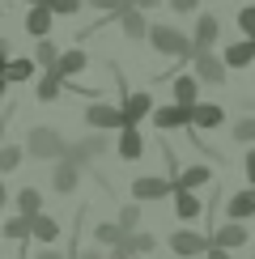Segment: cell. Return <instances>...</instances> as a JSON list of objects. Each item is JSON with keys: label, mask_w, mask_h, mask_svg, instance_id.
I'll return each instance as SVG.
<instances>
[{"label": "cell", "mask_w": 255, "mask_h": 259, "mask_svg": "<svg viewBox=\"0 0 255 259\" xmlns=\"http://www.w3.org/2000/svg\"><path fill=\"white\" fill-rule=\"evenodd\" d=\"M85 123H90L94 132L123 127V123H128V111H123V106H106V102H90V106H85Z\"/></svg>", "instance_id": "cell-4"}, {"label": "cell", "mask_w": 255, "mask_h": 259, "mask_svg": "<svg viewBox=\"0 0 255 259\" xmlns=\"http://www.w3.org/2000/svg\"><path fill=\"white\" fill-rule=\"evenodd\" d=\"M238 30H242L247 38H255V5H247V9L238 13Z\"/></svg>", "instance_id": "cell-34"}, {"label": "cell", "mask_w": 255, "mask_h": 259, "mask_svg": "<svg viewBox=\"0 0 255 259\" xmlns=\"http://www.w3.org/2000/svg\"><path fill=\"white\" fill-rule=\"evenodd\" d=\"M153 123L162 127V132L187 127V123H191V106H183V102H175V106H157V111H153Z\"/></svg>", "instance_id": "cell-9"}, {"label": "cell", "mask_w": 255, "mask_h": 259, "mask_svg": "<svg viewBox=\"0 0 255 259\" xmlns=\"http://www.w3.org/2000/svg\"><path fill=\"white\" fill-rule=\"evenodd\" d=\"M85 64H90V56H85L81 47H72V51H60V60H56V68H60L64 77L72 81V77H77V72L85 68Z\"/></svg>", "instance_id": "cell-21"}, {"label": "cell", "mask_w": 255, "mask_h": 259, "mask_svg": "<svg viewBox=\"0 0 255 259\" xmlns=\"http://www.w3.org/2000/svg\"><path fill=\"white\" fill-rule=\"evenodd\" d=\"M47 5L56 9L60 17H72V13H77V9H81V0H47Z\"/></svg>", "instance_id": "cell-35"}, {"label": "cell", "mask_w": 255, "mask_h": 259, "mask_svg": "<svg viewBox=\"0 0 255 259\" xmlns=\"http://www.w3.org/2000/svg\"><path fill=\"white\" fill-rule=\"evenodd\" d=\"M5 238H13V242H26V238H34V217H26V212L9 217V221H5Z\"/></svg>", "instance_id": "cell-20"}, {"label": "cell", "mask_w": 255, "mask_h": 259, "mask_svg": "<svg viewBox=\"0 0 255 259\" xmlns=\"http://www.w3.org/2000/svg\"><path fill=\"white\" fill-rule=\"evenodd\" d=\"M200 208H204V204H200V196H196L191 187H179V191H175V212H179V221H196Z\"/></svg>", "instance_id": "cell-18"}, {"label": "cell", "mask_w": 255, "mask_h": 259, "mask_svg": "<svg viewBox=\"0 0 255 259\" xmlns=\"http://www.w3.org/2000/svg\"><path fill=\"white\" fill-rule=\"evenodd\" d=\"M221 119H226V111H221L217 102H196V106H191V127L212 132V127H221Z\"/></svg>", "instance_id": "cell-14"}, {"label": "cell", "mask_w": 255, "mask_h": 259, "mask_svg": "<svg viewBox=\"0 0 255 259\" xmlns=\"http://www.w3.org/2000/svg\"><path fill=\"white\" fill-rule=\"evenodd\" d=\"M191 68H196V77L204 81V85H226L230 64H226V56H212V47H204V51L191 56Z\"/></svg>", "instance_id": "cell-3"}, {"label": "cell", "mask_w": 255, "mask_h": 259, "mask_svg": "<svg viewBox=\"0 0 255 259\" xmlns=\"http://www.w3.org/2000/svg\"><path fill=\"white\" fill-rule=\"evenodd\" d=\"M94 9H98V13H123L128 5H136V0H90Z\"/></svg>", "instance_id": "cell-33"}, {"label": "cell", "mask_w": 255, "mask_h": 259, "mask_svg": "<svg viewBox=\"0 0 255 259\" xmlns=\"http://www.w3.org/2000/svg\"><path fill=\"white\" fill-rule=\"evenodd\" d=\"M128 234H132V230H123V221H111V225L102 221V225H94V238H98V246H119Z\"/></svg>", "instance_id": "cell-22"}, {"label": "cell", "mask_w": 255, "mask_h": 259, "mask_svg": "<svg viewBox=\"0 0 255 259\" xmlns=\"http://www.w3.org/2000/svg\"><path fill=\"white\" fill-rule=\"evenodd\" d=\"M60 13L42 0V5H30V13H26V34L30 38H47V30H51V21H56Z\"/></svg>", "instance_id": "cell-8"}, {"label": "cell", "mask_w": 255, "mask_h": 259, "mask_svg": "<svg viewBox=\"0 0 255 259\" xmlns=\"http://www.w3.org/2000/svg\"><path fill=\"white\" fill-rule=\"evenodd\" d=\"M204 259H234V255L226 251V246H217V242H212V246H208V255H204Z\"/></svg>", "instance_id": "cell-38"}, {"label": "cell", "mask_w": 255, "mask_h": 259, "mask_svg": "<svg viewBox=\"0 0 255 259\" xmlns=\"http://www.w3.org/2000/svg\"><path fill=\"white\" fill-rule=\"evenodd\" d=\"M234 140H238V145H255V119H238L234 123Z\"/></svg>", "instance_id": "cell-32"}, {"label": "cell", "mask_w": 255, "mask_h": 259, "mask_svg": "<svg viewBox=\"0 0 255 259\" xmlns=\"http://www.w3.org/2000/svg\"><path fill=\"white\" fill-rule=\"evenodd\" d=\"M34 238L38 242H56L60 238V221L47 217V212H38V217H34Z\"/></svg>", "instance_id": "cell-28"}, {"label": "cell", "mask_w": 255, "mask_h": 259, "mask_svg": "<svg viewBox=\"0 0 255 259\" xmlns=\"http://www.w3.org/2000/svg\"><path fill=\"white\" fill-rule=\"evenodd\" d=\"M34 259H77V255H60V251H42V255H34Z\"/></svg>", "instance_id": "cell-40"}, {"label": "cell", "mask_w": 255, "mask_h": 259, "mask_svg": "<svg viewBox=\"0 0 255 259\" xmlns=\"http://www.w3.org/2000/svg\"><path fill=\"white\" fill-rule=\"evenodd\" d=\"M34 64H38V60H17V56H13V60L5 64V81L17 85V81H26V77H34Z\"/></svg>", "instance_id": "cell-25"}, {"label": "cell", "mask_w": 255, "mask_h": 259, "mask_svg": "<svg viewBox=\"0 0 255 259\" xmlns=\"http://www.w3.org/2000/svg\"><path fill=\"white\" fill-rule=\"evenodd\" d=\"M145 153V136L136 132V123H123L119 127V161H141Z\"/></svg>", "instance_id": "cell-11"}, {"label": "cell", "mask_w": 255, "mask_h": 259, "mask_svg": "<svg viewBox=\"0 0 255 259\" xmlns=\"http://www.w3.org/2000/svg\"><path fill=\"white\" fill-rule=\"evenodd\" d=\"M242 170H247V179H251V187H255V149L247 153V161H242Z\"/></svg>", "instance_id": "cell-39"}, {"label": "cell", "mask_w": 255, "mask_h": 259, "mask_svg": "<svg viewBox=\"0 0 255 259\" xmlns=\"http://www.w3.org/2000/svg\"><path fill=\"white\" fill-rule=\"evenodd\" d=\"M77 259H106V255H102V251H81Z\"/></svg>", "instance_id": "cell-41"}, {"label": "cell", "mask_w": 255, "mask_h": 259, "mask_svg": "<svg viewBox=\"0 0 255 259\" xmlns=\"http://www.w3.org/2000/svg\"><path fill=\"white\" fill-rule=\"evenodd\" d=\"M208 246H212V238H200V234H191V230H179V234H170V251H175L179 259L208 255Z\"/></svg>", "instance_id": "cell-6"}, {"label": "cell", "mask_w": 255, "mask_h": 259, "mask_svg": "<svg viewBox=\"0 0 255 259\" xmlns=\"http://www.w3.org/2000/svg\"><path fill=\"white\" fill-rule=\"evenodd\" d=\"M175 102L196 106V102H200V77H179V81H175Z\"/></svg>", "instance_id": "cell-24"}, {"label": "cell", "mask_w": 255, "mask_h": 259, "mask_svg": "<svg viewBox=\"0 0 255 259\" xmlns=\"http://www.w3.org/2000/svg\"><path fill=\"white\" fill-rule=\"evenodd\" d=\"M21 161H26V153H21L17 145H5V149H0V170H5V175H13Z\"/></svg>", "instance_id": "cell-30"}, {"label": "cell", "mask_w": 255, "mask_h": 259, "mask_svg": "<svg viewBox=\"0 0 255 259\" xmlns=\"http://www.w3.org/2000/svg\"><path fill=\"white\" fill-rule=\"evenodd\" d=\"M119 26H123V34L132 38V42L149 38V21H145V9H141V5H128L123 13H119Z\"/></svg>", "instance_id": "cell-10"}, {"label": "cell", "mask_w": 255, "mask_h": 259, "mask_svg": "<svg viewBox=\"0 0 255 259\" xmlns=\"http://www.w3.org/2000/svg\"><path fill=\"white\" fill-rule=\"evenodd\" d=\"M60 90H68V77H64L60 68H47L34 94H38V102H56V98H60Z\"/></svg>", "instance_id": "cell-16"}, {"label": "cell", "mask_w": 255, "mask_h": 259, "mask_svg": "<svg viewBox=\"0 0 255 259\" xmlns=\"http://www.w3.org/2000/svg\"><path fill=\"white\" fill-rule=\"evenodd\" d=\"M208 179H212L208 166H191V170H183V175L175 179V191H179V187H191V191H196V187H204Z\"/></svg>", "instance_id": "cell-26"}, {"label": "cell", "mask_w": 255, "mask_h": 259, "mask_svg": "<svg viewBox=\"0 0 255 259\" xmlns=\"http://www.w3.org/2000/svg\"><path fill=\"white\" fill-rule=\"evenodd\" d=\"M123 111H128V123H141L145 115H153V98H149V90H132L123 98Z\"/></svg>", "instance_id": "cell-17"}, {"label": "cell", "mask_w": 255, "mask_h": 259, "mask_svg": "<svg viewBox=\"0 0 255 259\" xmlns=\"http://www.w3.org/2000/svg\"><path fill=\"white\" fill-rule=\"evenodd\" d=\"M136 5H141V9H157V5H162V0H136Z\"/></svg>", "instance_id": "cell-42"}, {"label": "cell", "mask_w": 255, "mask_h": 259, "mask_svg": "<svg viewBox=\"0 0 255 259\" xmlns=\"http://www.w3.org/2000/svg\"><path fill=\"white\" fill-rule=\"evenodd\" d=\"M226 212H230L234 221L251 217V212H255V191H234V196L226 200Z\"/></svg>", "instance_id": "cell-23"}, {"label": "cell", "mask_w": 255, "mask_h": 259, "mask_svg": "<svg viewBox=\"0 0 255 259\" xmlns=\"http://www.w3.org/2000/svg\"><path fill=\"white\" fill-rule=\"evenodd\" d=\"M128 191H132V200H141V204L166 200V196H175V179H153V175H145V179H136Z\"/></svg>", "instance_id": "cell-5"}, {"label": "cell", "mask_w": 255, "mask_h": 259, "mask_svg": "<svg viewBox=\"0 0 255 259\" xmlns=\"http://www.w3.org/2000/svg\"><path fill=\"white\" fill-rule=\"evenodd\" d=\"M132 242H136V251H153V234H132Z\"/></svg>", "instance_id": "cell-36"}, {"label": "cell", "mask_w": 255, "mask_h": 259, "mask_svg": "<svg viewBox=\"0 0 255 259\" xmlns=\"http://www.w3.org/2000/svg\"><path fill=\"white\" fill-rule=\"evenodd\" d=\"M102 153H106V136H102V132L85 136L81 145H68V157L81 161V166H85V161H94V157H102Z\"/></svg>", "instance_id": "cell-13"}, {"label": "cell", "mask_w": 255, "mask_h": 259, "mask_svg": "<svg viewBox=\"0 0 255 259\" xmlns=\"http://www.w3.org/2000/svg\"><path fill=\"white\" fill-rule=\"evenodd\" d=\"M26 5H42V0H26Z\"/></svg>", "instance_id": "cell-43"}, {"label": "cell", "mask_w": 255, "mask_h": 259, "mask_svg": "<svg viewBox=\"0 0 255 259\" xmlns=\"http://www.w3.org/2000/svg\"><path fill=\"white\" fill-rule=\"evenodd\" d=\"M217 34H221V17H217V13H204V17L196 21V51L212 47V42H217Z\"/></svg>", "instance_id": "cell-19"}, {"label": "cell", "mask_w": 255, "mask_h": 259, "mask_svg": "<svg viewBox=\"0 0 255 259\" xmlns=\"http://www.w3.org/2000/svg\"><path fill=\"white\" fill-rule=\"evenodd\" d=\"M119 221H123V230H136V225H141V200L123 204V208H119Z\"/></svg>", "instance_id": "cell-31"}, {"label": "cell", "mask_w": 255, "mask_h": 259, "mask_svg": "<svg viewBox=\"0 0 255 259\" xmlns=\"http://www.w3.org/2000/svg\"><path fill=\"white\" fill-rule=\"evenodd\" d=\"M196 5H200V0H170L175 13H196Z\"/></svg>", "instance_id": "cell-37"}, {"label": "cell", "mask_w": 255, "mask_h": 259, "mask_svg": "<svg viewBox=\"0 0 255 259\" xmlns=\"http://www.w3.org/2000/svg\"><path fill=\"white\" fill-rule=\"evenodd\" d=\"M149 42L157 47V56H179V60L196 56V38H183L175 26H166V21H153V26H149Z\"/></svg>", "instance_id": "cell-1"}, {"label": "cell", "mask_w": 255, "mask_h": 259, "mask_svg": "<svg viewBox=\"0 0 255 259\" xmlns=\"http://www.w3.org/2000/svg\"><path fill=\"white\" fill-rule=\"evenodd\" d=\"M226 64H230V68H251V64H255V38H247V34L234 38L226 47Z\"/></svg>", "instance_id": "cell-12"}, {"label": "cell", "mask_w": 255, "mask_h": 259, "mask_svg": "<svg viewBox=\"0 0 255 259\" xmlns=\"http://www.w3.org/2000/svg\"><path fill=\"white\" fill-rule=\"evenodd\" d=\"M34 60H38V68H56V60H60V47H56V42H47V38H38V47H34Z\"/></svg>", "instance_id": "cell-29"}, {"label": "cell", "mask_w": 255, "mask_h": 259, "mask_svg": "<svg viewBox=\"0 0 255 259\" xmlns=\"http://www.w3.org/2000/svg\"><path fill=\"white\" fill-rule=\"evenodd\" d=\"M247 238H251V230H247L242 221H234V217H230V225H221V230L212 234V242L226 246V251H234V246H247Z\"/></svg>", "instance_id": "cell-15"}, {"label": "cell", "mask_w": 255, "mask_h": 259, "mask_svg": "<svg viewBox=\"0 0 255 259\" xmlns=\"http://www.w3.org/2000/svg\"><path fill=\"white\" fill-rule=\"evenodd\" d=\"M77 183H81V161H72V157H60L56 175H51V187H56L60 196H72V191H77Z\"/></svg>", "instance_id": "cell-7"}, {"label": "cell", "mask_w": 255, "mask_h": 259, "mask_svg": "<svg viewBox=\"0 0 255 259\" xmlns=\"http://www.w3.org/2000/svg\"><path fill=\"white\" fill-rule=\"evenodd\" d=\"M17 212H26V217H38V212H42V191L21 187V191H17Z\"/></svg>", "instance_id": "cell-27"}, {"label": "cell", "mask_w": 255, "mask_h": 259, "mask_svg": "<svg viewBox=\"0 0 255 259\" xmlns=\"http://www.w3.org/2000/svg\"><path fill=\"white\" fill-rule=\"evenodd\" d=\"M26 149H30L34 161H60V157H68V145H64V136L56 132V127H30Z\"/></svg>", "instance_id": "cell-2"}]
</instances>
